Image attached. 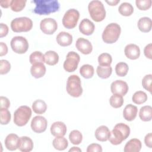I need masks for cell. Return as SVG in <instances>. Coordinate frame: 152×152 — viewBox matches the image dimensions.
<instances>
[{"label": "cell", "instance_id": "1", "mask_svg": "<svg viewBox=\"0 0 152 152\" xmlns=\"http://www.w3.org/2000/svg\"><path fill=\"white\" fill-rule=\"evenodd\" d=\"M130 134V128L128 125L124 123L115 125L113 129L110 131L108 140L113 145L120 144L126 140Z\"/></svg>", "mask_w": 152, "mask_h": 152}, {"label": "cell", "instance_id": "2", "mask_svg": "<svg viewBox=\"0 0 152 152\" xmlns=\"http://www.w3.org/2000/svg\"><path fill=\"white\" fill-rule=\"evenodd\" d=\"M33 2L36 5L33 11L39 15H49L58 11L60 8L57 0H34Z\"/></svg>", "mask_w": 152, "mask_h": 152}, {"label": "cell", "instance_id": "3", "mask_svg": "<svg viewBox=\"0 0 152 152\" xmlns=\"http://www.w3.org/2000/svg\"><path fill=\"white\" fill-rule=\"evenodd\" d=\"M121 32V28L118 24L110 23L105 27L102 33V39L104 43H113L119 39Z\"/></svg>", "mask_w": 152, "mask_h": 152}, {"label": "cell", "instance_id": "4", "mask_svg": "<svg viewBox=\"0 0 152 152\" xmlns=\"http://www.w3.org/2000/svg\"><path fill=\"white\" fill-rule=\"evenodd\" d=\"M88 10L91 18L96 22L103 21L106 17V10L103 3L98 0L89 2Z\"/></svg>", "mask_w": 152, "mask_h": 152}, {"label": "cell", "instance_id": "5", "mask_svg": "<svg viewBox=\"0 0 152 152\" xmlns=\"http://www.w3.org/2000/svg\"><path fill=\"white\" fill-rule=\"evenodd\" d=\"M66 90L67 93L74 97H78L83 93L81 80L77 75H70L66 81Z\"/></svg>", "mask_w": 152, "mask_h": 152}, {"label": "cell", "instance_id": "6", "mask_svg": "<svg viewBox=\"0 0 152 152\" xmlns=\"http://www.w3.org/2000/svg\"><path fill=\"white\" fill-rule=\"evenodd\" d=\"M31 116V109L27 106H21L14 113V122L19 126H24Z\"/></svg>", "mask_w": 152, "mask_h": 152}, {"label": "cell", "instance_id": "7", "mask_svg": "<svg viewBox=\"0 0 152 152\" xmlns=\"http://www.w3.org/2000/svg\"><path fill=\"white\" fill-rule=\"evenodd\" d=\"M32 27V20L27 17L15 18L11 22V28L13 31L16 33L28 31Z\"/></svg>", "mask_w": 152, "mask_h": 152}, {"label": "cell", "instance_id": "8", "mask_svg": "<svg viewBox=\"0 0 152 152\" xmlns=\"http://www.w3.org/2000/svg\"><path fill=\"white\" fill-rule=\"evenodd\" d=\"M80 12L78 10L71 8L65 12L62 18L63 26L68 29L74 28L78 21Z\"/></svg>", "mask_w": 152, "mask_h": 152}, {"label": "cell", "instance_id": "9", "mask_svg": "<svg viewBox=\"0 0 152 152\" xmlns=\"http://www.w3.org/2000/svg\"><path fill=\"white\" fill-rule=\"evenodd\" d=\"M11 47L14 52L22 54L28 50V43L27 40L23 36H15L11 40Z\"/></svg>", "mask_w": 152, "mask_h": 152}, {"label": "cell", "instance_id": "10", "mask_svg": "<svg viewBox=\"0 0 152 152\" xmlns=\"http://www.w3.org/2000/svg\"><path fill=\"white\" fill-rule=\"evenodd\" d=\"M80 60V57L77 53L74 51L69 52L64 62L63 66L64 69L69 72L74 71L77 68Z\"/></svg>", "mask_w": 152, "mask_h": 152}, {"label": "cell", "instance_id": "11", "mask_svg": "<svg viewBox=\"0 0 152 152\" xmlns=\"http://www.w3.org/2000/svg\"><path fill=\"white\" fill-rule=\"evenodd\" d=\"M40 28L43 33L52 34L57 30L58 24L56 20L53 18H46L40 21Z\"/></svg>", "mask_w": 152, "mask_h": 152}, {"label": "cell", "instance_id": "12", "mask_svg": "<svg viewBox=\"0 0 152 152\" xmlns=\"http://www.w3.org/2000/svg\"><path fill=\"white\" fill-rule=\"evenodd\" d=\"M48 122L46 119L42 116H34L31 122V128L36 133H42L46 129Z\"/></svg>", "mask_w": 152, "mask_h": 152}, {"label": "cell", "instance_id": "13", "mask_svg": "<svg viewBox=\"0 0 152 152\" xmlns=\"http://www.w3.org/2000/svg\"><path fill=\"white\" fill-rule=\"evenodd\" d=\"M128 89L127 83L123 80L114 81L110 85V90L113 94H117L122 96L127 93Z\"/></svg>", "mask_w": 152, "mask_h": 152}, {"label": "cell", "instance_id": "14", "mask_svg": "<svg viewBox=\"0 0 152 152\" xmlns=\"http://www.w3.org/2000/svg\"><path fill=\"white\" fill-rule=\"evenodd\" d=\"M75 46L81 53L84 55L90 54L93 50V46L90 42L83 37H80L77 40Z\"/></svg>", "mask_w": 152, "mask_h": 152}, {"label": "cell", "instance_id": "15", "mask_svg": "<svg viewBox=\"0 0 152 152\" xmlns=\"http://www.w3.org/2000/svg\"><path fill=\"white\" fill-rule=\"evenodd\" d=\"M94 23L88 18L82 20L79 24L80 31L84 35H91L94 32Z\"/></svg>", "mask_w": 152, "mask_h": 152}, {"label": "cell", "instance_id": "16", "mask_svg": "<svg viewBox=\"0 0 152 152\" xmlns=\"http://www.w3.org/2000/svg\"><path fill=\"white\" fill-rule=\"evenodd\" d=\"M125 56L132 60L137 59L140 57V48L135 44L131 43L127 45L124 49Z\"/></svg>", "mask_w": 152, "mask_h": 152}, {"label": "cell", "instance_id": "17", "mask_svg": "<svg viewBox=\"0 0 152 152\" xmlns=\"http://www.w3.org/2000/svg\"><path fill=\"white\" fill-rule=\"evenodd\" d=\"M50 132L55 137L64 136L66 132V126L61 121L55 122L50 126Z\"/></svg>", "mask_w": 152, "mask_h": 152}, {"label": "cell", "instance_id": "18", "mask_svg": "<svg viewBox=\"0 0 152 152\" xmlns=\"http://www.w3.org/2000/svg\"><path fill=\"white\" fill-rule=\"evenodd\" d=\"M20 138L17 134H10L5 139V147L10 151H14L18 148Z\"/></svg>", "mask_w": 152, "mask_h": 152}, {"label": "cell", "instance_id": "19", "mask_svg": "<svg viewBox=\"0 0 152 152\" xmlns=\"http://www.w3.org/2000/svg\"><path fill=\"white\" fill-rule=\"evenodd\" d=\"M18 148L23 152L31 151L33 148V142L32 140L26 136L20 137Z\"/></svg>", "mask_w": 152, "mask_h": 152}, {"label": "cell", "instance_id": "20", "mask_svg": "<svg viewBox=\"0 0 152 152\" xmlns=\"http://www.w3.org/2000/svg\"><path fill=\"white\" fill-rule=\"evenodd\" d=\"M141 142L137 138H132L128 141L125 145V152H139L141 149Z\"/></svg>", "mask_w": 152, "mask_h": 152}, {"label": "cell", "instance_id": "21", "mask_svg": "<svg viewBox=\"0 0 152 152\" xmlns=\"http://www.w3.org/2000/svg\"><path fill=\"white\" fill-rule=\"evenodd\" d=\"M138 112V109L137 106L132 104H127L123 111V116L125 119L128 121H133L137 116Z\"/></svg>", "mask_w": 152, "mask_h": 152}, {"label": "cell", "instance_id": "22", "mask_svg": "<svg viewBox=\"0 0 152 152\" xmlns=\"http://www.w3.org/2000/svg\"><path fill=\"white\" fill-rule=\"evenodd\" d=\"M57 43L61 46H68L72 42V36L68 32L61 31L56 36Z\"/></svg>", "mask_w": 152, "mask_h": 152}, {"label": "cell", "instance_id": "23", "mask_svg": "<svg viewBox=\"0 0 152 152\" xmlns=\"http://www.w3.org/2000/svg\"><path fill=\"white\" fill-rule=\"evenodd\" d=\"M110 134L109 128L105 125H101L99 126L95 131V137L98 141L104 142L106 141Z\"/></svg>", "mask_w": 152, "mask_h": 152}, {"label": "cell", "instance_id": "24", "mask_svg": "<svg viewBox=\"0 0 152 152\" xmlns=\"http://www.w3.org/2000/svg\"><path fill=\"white\" fill-rule=\"evenodd\" d=\"M30 72L36 78L42 77L46 73V66L43 63L33 64L30 68Z\"/></svg>", "mask_w": 152, "mask_h": 152}, {"label": "cell", "instance_id": "25", "mask_svg": "<svg viewBox=\"0 0 152 152\" xmlns=\"http://www.w3.org/2000/svg\"><path fill=\"white\" fill-rule=\"evenodd\" d=\"M151 20L150 18L147 17L140 18L137 23V26L139 30L144 33L149 32L151 29Z\"/></svg>", "mask_w": 152, "mask_h": 152}, {"label": "cell", "instance_id": "26", "mask_svg": "<svg viewBox=\"0 0 152 152\" xmlns=\"http://www.w3.org/2000/svg\"><path fill=\"white\" fill-rule=\"evenodd\" d=\"M139 117L144 122H147L151 120L152 118V107L151 106H144L140 108Z\"/></svg>", "mask_w": 152, "mask_h": 152}, {"label": "cell", "instance_id": "27", "mask_svg": "<svg viewBox=\"0 0 152 152\" xmlns=\"http://www.w3.org/2000/svg\"><path fill=\"white\" fill-rule=\"evenodd\" d=\"M52 144L53 147L57 150H65L68 145V142L67 140L64 137V136L56 137L53 140Z\"/></svg>", "mask_w": 152, "mask_h": 152}, {"label": "cell", "instance_id": "28", "mask_svg": "<svg viewBox=\"0 0 152 152\" xmlns=\"http://www.w3.org/2000/svg\"><path fill=\"white\" fill-rule=\"evenodd\" d=\"M45 62L49 65H55L59 61L58 54L53 50L47 51L45 53Z\"/></svg>", "mask_w": 152, "mask_h": 152}, {"label": "cell", "instance_id": "29", "mask_svg": "<svg viewBox=\"0 0 152 152\" xmlns=\"http://www.w3.org/2000/svg\"><path fill=\"white\" fill-rule=\"evenodd\" d=\"M32 109L33 112L37 114H42L46 112L47 109V104L45 101L38 99L33 102L32 104Z\"/></svg>", "mask_w": 152, "mask_h": 152}, {"label": "cell", "instance_id": "30", "mask_svg": "<svg viewBox=\"0 0 152 152\" xmlns=\"http://www.w3.org/2000/svg\"><path fill=\"white\" fill-rule=\"evenodd\" d=\"M112 72V68L109 66H97L96 69V72L98 76L103 79L109 78Z\"/></svg>", "mask_w": 152, "mask_h": 152}, {"label": "cell", "instance_id": "31", "mask_svg": "<svg viewBox=\"0 0 152 152\" xmlns=\"http://www.w3.org/2000/svg\"><path fill=\"white\" fill-rule=\"evenodd\" d=\"M119 13L124 16H129L134 12L133 6L129 2H122L118 8Z\"/></svg>", "mask_w": 152, "mask_h": 152}, {"label": "cell", "instance_id": "32", "mask_svg": "<svg viewBox=\"0 0 152 152\" xmlns=\"http://www.w3.org/2000/svg\"><path fill=\"white\" fill-rule=\"evenodd\" d=\"M94 72V68L89 64H84L82 65L80 69V73L85 78H90L93 76Z\"/></svg>", "mask_w": 152, "mask_h": 152}, {"label": "cell", "instance_id": "33", "mask_svg": "<svg viewBox=\"0 0 152 152\" xmlns=\"http://www.w3.org/2000/svg\"><path fill=\"white\" fill-rule=\"evenodd\" d=\"M30 62L33 65L37 63H44L45 55L40 51H34L31 53L29 57Z\"/></svg>", "mask_w": 152, "mask_h": 152}, {"label": "cell", "instance_id": "34", "mask_svg": "<svg viewBox=\"0 0 152 152\" xmlns=\"http://www.w3.org/2000/svg\"><path fill=\"white\" fill-rule=\"evenodd\" d=\"M147 100V94L142 91H137L132 96V102L137 104H141L145 102Z\"/></svg>", "mask_w": 152, "mask_h": 152}, {"label": "cell", "instance_id": "35", "mask_svg": "<svg viewBox=\"0 0 152 152\" xmlns=\"http://www.w3.org/2000/svg\"><path fill=\"white\" fill-rule=\"evenodd\" d=\"M124 102V100L122 96L117 94H113L109 99L110 104L114 108L121 107L123 105Z\"/></svg>", "mask_w": 152, "mask_h": 152}, {"label": "cell", "instance_id": "36", "mask_svg": "<svg viewBox=\"0 0 152 152\" xmlns=\"http://www.w3.org/2000/svg\"><path fill=\"white\" fill-rule=\"evenodd\" d=\"M69 139L72 144L78 145L82 142L83 135L78 130H73L69 133Z\"/></svg>", "mask_w": 152, "mask_h": 152}, {"label": "cell", "instance_id": "37", "mask_svg": "<svg viewBox=\"0 0 152 152\" xmlns=\"http://www.w3.org/2000/svg\"><path fill=\"white\" fill-rule=\"evenodd\" d=\"M129 67L127 64L124 62H120L118 63L115 66L116 74L119 77L125 76L128 72Z\"/></svg>", "mask_w": 152, "mask_h": 152}, {"label": "cell", "instance_id": "38", "mask_svg": "<svg viewBox=\"0 0 152 152\" xmlns=\"http://www.w3.org/2000/svg\"><path fill=\"white\" fill-rule=\"evenodd\" d=\"M112 61V56L108 53H103L98 57V62L100 66H109Z\"/></svg>", "mask_w": 152, "mask_h": 152}, {"label": "cell", "instance_id": "39", "mask_svg": "<svg viewBox=\"0 0 152 152\" xmlns=\"http://www.w3.org/2000/svg\"><path fill=\"white\" fill-rule=\"evenodd\" d=\"M26 1L24 0H12L10 7L11 10L15 12H18L21 11L26 5Z\"/></svg>", "mask_w": 152, "mask_h": 152}, {"label": "cell", "instance_id": "40", "mask_svg": "<svg viewBox=\"0 0 152 152\" xmlns=\"http://www.w3.org/2000/svg\"><path fill=\"white\" fill-rule=\"evenodd\" d=\"M1 124L2 125L8 124L11 120V113L8 109H0Z\"/></svg>", "mask_w": 152, "mask_h": 152}, {"label": "cell", "instance_id": "41", "mask_svg": "<svg viewBox=\"0 0 152 152\" xmlns=\"http://www.w3.org/2000/svg\"><path fill=\"white\" fill-rule=\"evenodd\" d=\"M136 6L140 10H148L152 4L151 0H136Z\"/></svg>", "mask_w": 152, "mask_h": 152}, {"label": "cell", "instance_id": "42", "mask_svg": "<svg viewBox=\"0 0 152 152\" xmlns=\"http://www.w3.org/2000/svg\"><path fill=\"white\" fill-rule=\"evenodd\" d=\"M151 81H152V75L148 74L145 75L142 80V85L144 88L151 93Z\"/></svg>", "mask_w": 152, "mask_h": 152}, {"label": "cell", "instance_id": "43", "mask_svg": "<svg viewBox=\"0 0 152 152\" xmlns=\"http://www.w3.org/2000/svg\"><path fill=\"white\" fill-rule=\"evenodd\" d=\"M11 69L10 63L5 59L0 61V74L1 75L7 74Z\"/></svg>", "mask_w": 152, "mask_h": 152}, {"label": "cell", "instance_id": "44", "mask_svg": "<svg viewBox=\"0 0 152 152\" xmlns=\"http://www.w3.org/2000/svg\"><path fill=\"white\" fill-rule=\"evenodd\" d=\"M102 146L96 143L90 144L87 148V152H102Z\"/></svg>", "mask_w": 152, "mask_h": 152}, {"label": "cell", "instance_id": "45", "mask_svg": "<svg viewBox=\"0 0 152 152\" xmlns=\"http://www.w3.org/2000/svg\"><path fill=\"white\" fill-rule=\"evenodd\" d=\"M0 102V109H8L10 106V102L6 97L1 96Z\"/></svg>", "mask_w": 152, "mask_h": 152}, {"label": "cell", "instance_id": "46", "mask_svg": "<svg viewBox=\"0 0 152 152\" xmlns=\"http://www.w3.org/2000/svg\"><path fill=\"white\" fill-rule=\"evenodd\" d=\"M151 48H152V44L149 43L147 45H146L144 49V53L146 58L151 59L152 56H151Z\"/></svg>", "mask_w": 152, "mask_h": 152}, {"label": "cell", "instance_id": "47", "mask_svg": "<svg viewBox=\"0 0 152 152\" xmlns=\"http://www.w3.org/2000/svg\"><path fill=\"white\" fill-rule=\"evenodd\" d=\"M0 37H3L6 36L8 33V27L7 24L1 23L0 24Z\"/></svg>", "mask_w": 152, "mask_h": 152}, {"label": "cell", "instance_id": "48", "mask_svg": "<svg viewBox=\"0 0 152 152\" xmlns=\"http://www.w3.org/2000/svg\"><path fill=\"white\" fill-rule=\"evenodd\" d=\"M144 142L148 148H152V134L151 132L147 134L144 138Z\"/></svg>", "mask_w": 152, "mask_h": 152}, {"label": "cell", "instance_id": "49", "mask_svg": "<svg viewBox=\"0 0 152 152\" xmlns=\"http://www.w3.org/2000/svg\"><path fill=\"white\" fill-rule=\"evenodd\" d=\"M8 52V47L7 45L4 42L0 43V56L5 55Z\"/></svg>", "mask_w": 152, "mask_h": 152}, {"label": "cell", "instance_id": "50", "mask_svg": "<svg viewBox=\"0 0 152 152\" xmlns=\"http://www.w3.org/2000/svg\"><path fill=\"white\" fill-rule=\"evenodd\" d=\"M11 2V1L10 0H2L0 1V4L2 7L7 8L9 7V6H10Z\"/></svg>", "mask_w": 152, "mask_h": 152}, {"label": "cell", "instance_id": "51", "mask_svg": "<svg viewBox=\"0 0 152 152\" xmlns=\"http://www.w3.org/2000/svg\"><path fill=\"white\" fill-rule=\"evenodd\" d=\"M106 2L110 5H116L119 2V0H112V1H106Z\"/></svg>", "mask_w": 152, "mask_h": 152}, {"label": "cell", "instance_id": "52", "mask_svg": "<svg viewBox=\"0 0 152 152\" xmlns=\"http://www.w3.org/2000/svg\"><path fill=\"white\" fill-rule=\"evenodd\" d=\"M69 151H81V150L77 147H72L69 150Z\"/></svg>", "mask_w": 152, "mask_h": 152}]
</instances>
